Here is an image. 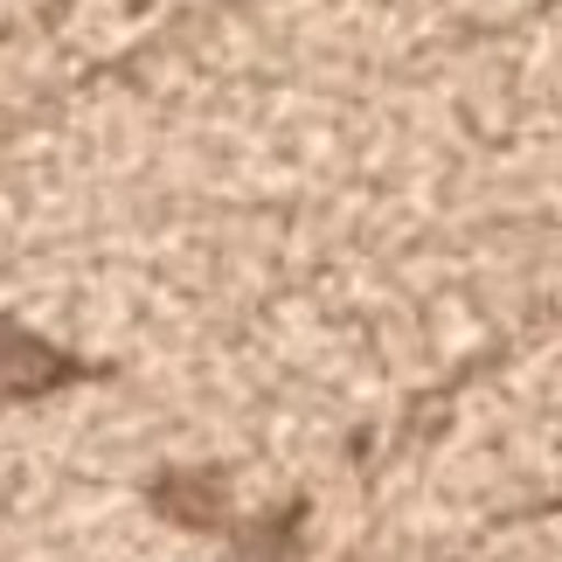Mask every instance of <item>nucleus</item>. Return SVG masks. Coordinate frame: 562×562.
I'll list each match as a JSON object with an SVG mask.
<instances>
[{"label":"nucleus","mask_w":562,"mask_h":562,"mask_svg":"<svg viewBox=\"0 0 562 562\" xmlns=\"http://www.w3.org/2000/svg\"><path fill=\"white\" fill-rule=\"evenodd\" d=\"M83 375H91V369H83L77 355H63L56 340H42L29 327H14V319H0V396H8V403L49 396V389H70Z\"/></svg>","instance_id":"1"},{"label":"nucleus","mask_w":562,"mask_h":562,"mask_svg":"<svg viewBox=\"0 0 562 562\" xmlns=\"http://www.w3.org/2000/svg\"><path fill=\"white\" fill-rule=\"evenodd\" d=\"M154 507L167 514V521L202 528V535L229 528V486H223V472H194V465L160 472V480H154Z\"/></svg>","instance_id":"2"},{"label":"nucleus","mask_w":562,"mask_h":562,"mask_svg":"<svg viewBox=\"0 0 562 562\" xmlns=\"http://www.w3.org/2000/svg\"><path fill=\"white\" fill-rule=\"evenodd\" d=\"M299 528H306V501L257 514V528H244V542H236V562H299Z\"/></svg>","instance_id":"3"}]
</instances>
